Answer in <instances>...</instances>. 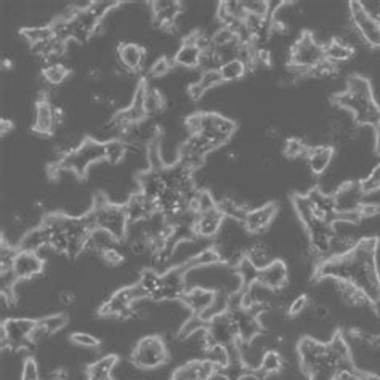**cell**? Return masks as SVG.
<instances>
[{
  "mask_svg": "<svg viewBox=\"0 0 380 380\" xmlns=\"http://www.w3.org/2000/svg\"><path fill=\"white\" fill-rule=\"evenodd\" d=\"M377 252V238H361L351 252L342 257H329L324 260L316 270V275L321 279L351 283L372 301L380 292Z\"/></svg>",
  "mask_w": 380,
  "mask_h": 380,
  "instance_id": "cell-1",
  "label": "cell"
},
{
  "mask_svg": "<svg viewBox=\"0 0 380 380\" xmlns=\"http://www.w3.org/2000/svg\"><path fill=\"white\" fill-rule=\"evenodd\" d=\"M335 106L353 116L360 127L376 130L380 125V104L374 97L371 81L365 76L353 74L346 79L345 90L335 97Z\"/></svg>",
  "mask_w": 380,
  "mask_h": 380,
  "instance_id": "cell-2",
  "label": "cell"
},
{
  "mask_svg": "<svg viewBox=\"0 0 380 380\" xmlns=\"http://www.w3.org/2000/svg\"><path fill=\"white\" fill-rule=\"evenodd\" d=\"M186 128L189 135L198 133L209 140L215 149H220L233 138L238 125L230 117L217 113V111H203V113H194L188 117Z\"/></svg>",
  "mask_w": 380,
  "mask_h": 380,
  "instance_id": "cell-3",
  "label": "cell"
},
{
  "mask_svg": "<svg viewBox=\"0 0 380 380\" xmlns=\"http://www.w3.org/2000/svg\"><path fill=\"white\" fill-rule=\"evenodd\" d=\"M92 220L95 223V228H100V230L108 231L109 234L121 241V239H125L128 226V217L124 204L111 203L108 199H97L93 203L92 210H88Z\"/></svg>",
  "mask_w": 380,
  "mask_h": 380,
  "instance_id": "cell-4",
  "label": "cell"
},
{
  "mask_svg": "<svg viewBox=\"0 0 380 380\" xmlns=\"http://www.w3.org/2000/svg\"><path fill=\"white\" fill-rule=\"evenodd\" d=\"M326 60L324 57V46L315 39L311 32H304L295 39L292 47L289 50L290 68L297 72H306L316 68Z\"/></svg>",
  "mask_w": 380,
  "mask_h": 380,
  "instance_id": "cell-5",
  "label": "cell"
},
{
  "mask_svg": "<svg viewBox=\"0 0 380 380\" xmlns=\"http://www.w3.org/2000/svg\"><path fill=\"white\" fill-rule=\"evenodd\" d=\"M104 162V143L93 138H86L79 148L60 162L61 169L74 173L77 177H87L92 167Z\"/></svg>",
  "mask_w": 380,
  "mask_h": 380,
  "instance_id": "cell-6",
  "label": "cell"
},
{
  "mask_svg": "<svg viewBox=\"0 0 380 380\" xmlns=\"http://www.w3.org/2000/svg\"><path fill=\"white\" fill-rule=\"evenodd\" d=\"M130 360L137 369L153 371L169 361V350L159 335H144L133 346Z\"/></svg>",
  "mask_w": 380,
  "mask_h": 380,
  "instance_id": "cell-7",
  "label": "cell"
},
{
  "mask_svg": "<svg viewBox=\"0 0 380 380\" xmlns=\"http://www.w3.org/2000/svg\"><path fill=\"white\" fill-rule=\"evenodd\" d=\"M350 23L360 34L365 46L372 50H380V20L369 15L360 0L348 4Z\"/></svg>",
  "mask_w": 380,
  "mask_h": 380,
  "instance_id": "cell-8",
  "label": "cell"
},
{
  "mask_svg": "<svg viewBox=\"0 0 380 380\" xmlns=\"http://www.w3.org/2000/svg\"><path fill=\"white\" fill-rule=\"evenodd\" d=\"M37 320L29 316H10L2 323V346L10 348H23L31 345V335L36 329Z\"/></svg>",
  "mask_w": 380,
  "mask_h": 380,
  "instance_id": "cell-9",
  "label": "cell"
},
{
  "mask_svg": "<svg viewBox=\"0 0 380 380\" xmlns=\"http://www.w3.org/2000/svg\"><path fill=\"white\" fill-rule=\"evenodd\" d=\"M149 299L147 292L142 289L140 284H132V286L122 287L111 295L109 300L102 306L103 316H117V318H128L130 316L132 306L137 304L138 300Z\"/></svg>",
  "mask_w": 380,
  "mask_h": 380,
  "instance_id": "cell-10",
  "label": "cell"
},
{
  "mask_svg": "<svg viewBox=\"0 0 380 380\" xmlns=\"http://www.w3.org/2000/svg\"><path fill=\"white\" fill-rule=\"evenodd\" d=\"M65 125V111L55 106L47 98H41L34 106V124L32 128L37 135H55Z\"/></svg>",
  "mask_w": 380,
  "mask_h": 380,
  "instance_id": "cell-11",
  "label": "cell"
},
{
  "mask_svg": "<svg viewBox=\"0 0 380 380\" xmlns=\"http://www.w3.org/2000/svg\"><path fill=\"white\" fill-rule=\"evenodd\" d=\"M334 205L337 215H346L360 212V208L365 203V193L361 191L360 182H345L337 188V191L332 193Z\"/></svg>",
  "mask_w": 380,
  "mask_h": 380,
  "instance_id": "cell-12",
  "label": "cell"
},
{
  "mask_svg": "<svg viewBox=\"0 0 380 380\" xmlns=\"http://www.w3.org/2000/svg\"><path fill=\"white\" fill-rule=\"evenodd\" d=\"M116 55L121 68H124L130 74H137V72H142L147 68L148 52L142 43L132 41L121 42Z\"/></svg>",
  "mask_w": 380,
  "mask_h": 380,
  "instance_id": "cell-13",
  "label": "cell"
},
{
  "mask_svg": "<svg viewBox=\"0 0 380 380\" xmlns=\"http://www.w3.org/2000/svg\"><path fill=\"white\" fill-rule=\"evenodd\" d=\"M43 270H46V260L42 259L41 254L18 249L12 266L13 275L18 281H31V279L41 276Z\"/></svg>",
  "mask_w": 380,
  "mask_h": 380,
  "instance_id": "cell-14",
  "label": "cell"
},
{
  "mask_svg": "<svg viewBox=\"0 0 380 380\" xmlns=\"http://www.w3.org/2000/svg\"><path fill=\"white\" fill-rule=\"evenodd\" d=\"M297 355L300 361V367L306 376L318 367L321 362L326 360L327 355V344L320 342V340L313 337H304L300 339L297 344Z\"/></svg>",
  "mask_w": 380,
  "mask_h": 380,
  "instance_id": "cell-15",
  "label": "cell"
},
{
  "mask_svg": "<svg viewBox=\"0 0 380 380\" xmlns=\"http://www.w3.org/2000/svg\"><path fill=\"white\" fill-rule=\"evenodd\" d=\"M208 332L214 344L225 345L228 346V348L238 345V340H239L238 327H236V324H234V320L230 311L223 313V315L217 316L212 321H209Z\"/></svg>",
  "mask_w": 380,
  "mask_h": 380,
  "instance_id": "cell-16",
  "label": "cell"
},
{
  "mask_svg": "<svg viewBox=\"0 0 380 380\" xmlns=\"http://www.w3.org/2000/svg\"><path fill=\"white\" fill-rule=\"evenodd\" d=\"M219 376L217 369L208 358H196V360L184 361L172 372L170 380H212Z\"/></svg>",
  "mask_w": 380,
  "mask_h": 380,
  "instance_id": "cell-17",
  "label": "cell"
},
{
  "mask_svg": "<svg viewBox=\"0 0 380 380\" xmlns=\"http://www.w3.org/2000/svg\"><path fill=\"white\" fill-rule=\"evenodd\" d=\"M278 210L279 208L276 203L262 204L259 208L247 210V214H245L243 220V225L249 234L265 233L268 228L271 226V223L275 222Z\"/></svg>",
  "mask_w": 380,
  "mask_h": 380,
  "instance_id": "cell-18",
  "label": "cell"
},
{
  "mask_svg": "<svg viewBox=\"0 0 380 380\" xmlns=\"http://www.w3.org/2000/svg\"><path fill=\"white\" fill-rule=\"evenodd\" d=\"M204 50L199 47L196 32L184 37V41L180 43V47L175 53H173L172 61L178 68H183L186 71H194L201 66V60H203Z\"/></svg>",
  "mask_w": 380,
  "mask_h": 380,
  "instance_id": "cell-19",
  "label": "cell"
},
{
  "mask_svg": "<svg viewBox=\"0 0 380 380\" xmlns=\"http://www.w3.org/2000/svg\"><path fill=\"white\" fill-rule=\"evenodd\" d=\"M183 12L184 8L182 2H175V0H158V2H151L153 21L161 31L173 29Z\"/></svg>",
  "mask_w": 380,
  "mask_h": 380,
  "instance_id": "cell-20",
  "label": "cell"
},
{
  "mask_svg": "<svg viewBox=\"0 0 380 380\" xmlns=\"http://www.w3.org/2000/svg\"><path fill=\"white\" fill-rule=\"evenodd\" d=\"M124 208L130 225L147 222L154 214H158V205H156L154 201L142 191L132 193L124 203Z\"/></svg>",
  "mask_w": 380,
  "mask_h": 380,
  "instance_id": "cell-21",
  "label": "cell"
},
{
  "mask_svg": "<svg viewBox=\"0 0 380 380\" xmlns=\"http://www.w3.org/2000/svg\"><path fill=\"white\" fill-rule=\"evenodd\" d=\"M335 159V148L329 143L313 144L306 154V165L315 177H323L331 169Z\"/></svg>",
  "mask_w": 380,
  "mask_h": 380,
  "instance_id": "cell-22",
  "label": "cell"
},
{
  "mask_svg": "<svg viewBox=\"0 0 380 380\" xmlns=\"http://www.w3.org/2000/svg\"><path fill=\"white\" fill-rule=\"evenodd\" d=\"M257 283H260L262 286H265L270 290H275V292L284 290L289 284L287 264L281 259H275L270 265L262 268L260 275H259V281Z\"/></svg>",
  "mask_w": 380,
  "mask_h": 380,
  "instance_id": "cell-23",
  "label": "cell"
},
{
  "mask_svg": "<svg viewBox=\"0 0 380 380\" xmlns=\"http://www.w3.org/2000/svg\"><path fill=\"white\" fill-rule=\"evenodd\" d=\"M225 220L226 217L222 214L219 208L209 212H203V214H198L196 220H194V234L201 239L210 241V239L219 236Z\"/></svg>",
  "mask_w": 380,
  "mask_h": 380,
  "instance_id": "cell-24",
  "label": "cell"
},
{
  "mask_svg": "<svg viewBox=\"0 0 380 380\" xmlns=\"http://www.w3.org/2000/svg\"><path fill=\"white\" fill-rule=\"evenodd\" d=\"M68 316L65 313H55V315L43 316L41 320H37L36 329L31 335V345H39L53 337L55 334L63 331L68 326Z\"/></svg>",
  "mask_w": 380,
  "mask_h": 380,
  "instance_id": "cell-25",
  "label": "cell"
},
{
  "mask_svg": "<svg viewBox=\"0 0 380 380\" xmlns=\"http://www.w3.org/2000/svg\"><path fill=\"white\" fill-rule=\"evenodd\" d=\"M215 300L214 290L204 289V287H189L184 292L182 304L186 306V310L191 313L193 316H203L205 311L210 308V305Z\"/></svg>",
  "mask_w": 380,
  "mask_h": 380,
  "instance_id": "cell-26",
  "label": "cell"
},
{
  "mask_svg": "<svg viewBox=\"0 0 380 380\" xmlns=\"http://www.w3.org/2000/svg\"><path fill=\"white\" fill-rule=\"evenodd\" d=\"M334 283V289L337 292L340 301L344 305L350 306L353 310H362V308H371V300L367 295L362 292L361 289H358L351 283L346 281H337V279H331Z\"/></svg>",
  "mask_w": 380,
  "mask_h": 380,
  "instance_id": "cell-27",
  "label": "cell"
},
{
  "mask_svg": "<svg viewBox=\"0 0 380 380\" xmlns=\"http://www.w3.org/2000/svg\"><path fill=\"white\" fill-rule=\"evenodd\" d=\"M284 367V356L279 353L276 348L266 350L264 358H262L260 365L257 369L250 371V377L255 380H265L268 377L275 376V374L281 372Z\"/></svg>",
  "mask_w": 380,
  "mask_h": 380,
  "instance_id": "cell-28",
  "label": "cell"
},
{
  "mask_svg": "<svg viewBox=\"0 0 380 380\" xmlns=\"http://www.w3.org/2000/svg\"><path fill=\"white\" fill-rule=\"evenodd\" d=\"M355 55V50L337 36L332 37L331 41H327L326 46H324V57H326V61L337 66V68L344 63H348L350 60H353Z\"/></svg>",
  "mask_w": 380,
  "mask_h": 380,
  "instance_id": "cell-29",
  "label": "cell"
},
{
  "mask_svg": "<svg viewBox=\"0 0 380 380\" xmlns=\"http://www.w3.org/2000/svg\"><path fill=\"white\" fill-rule=\"evenodd\" d=\"M119 365L117 355H104L88 367V380H113V372Z\"/></svg>",
  "mask_w": 380,
  "mask_h": 380,
  "instance_id": "cell-30",
  "label": "cell"
},
{
  "mask_svg": "<svg viewBox=\"0 0 380 380\" xmlns=\"http://www.w3.org/2000/svg\"><path fill=\"white\" fill-rule=\"evenodd\" d=\"M165 98L158 87L148 86L144 82V111H147L148 119H154L156 116L164 113Z\"/></svg>",
  "mask_w": 380,
  "mask_h": 380,
  "instance_id": "cell-31",
  "label": "cell"
},
{
  "mask_svg": "<svg viewBox=\"0 0 380 380\" xmlns=\"http://www.w3.org/2000/svg\"><path fill=\"white\" fill-rule=\"evenodd\" d=\"M42 77L47 86L58 88L63 86L66 79L69 77V68L63 63V61H55V63L43 65Z\"/></svg>",
  "mask_w": 380,
  "mask_h": 380,
  "instance_id": "cell-32",
  "label": "cell"
},
{
  "mask_svg": "<svg viewBox=\"0 0 380 380\" xmlns=\"http://www.w3.org/2000/svg\"><path fill=\"white\" fill-rule=\"evenodd\" d=\"M245 257H247L259 270L268 266L276 259L271 252V247L265 241H255L250 244L247 247V252H245Z\"/></svg>",
  "mask_w": 380,
  "mask_h": 380,
  "instance_id": "cell-33",
  "label": "cell"
},
{
  "mask_svg": "<svg viewBox=\"0 0 380 380\" xmlns=\"http://www.w3.org/2000/svg\"><path fill=\"white\" fill-rule=\"evenodd\" d=\"M222 254L220 250L217 249V245H208L204 247L201 252L194 257V259L189 262V264L183 268L184 271L186 270H193V268H208V266H214L222 264Z\"/></svg>",
  "mask_w": 380,
  "mask_h": 380,
  "instance_id": "cell-34",
  "label": "cell"
},
{
  "mask_svg": "<svg viewBox=\"0 0 380 380\" xmlns=\"http://www.w3.org/2000/svg\"><path fill=\"white\" fill-rule=\"evenodd\" d=\"M219 71H220L223 83H231V82L244 79L249 72V66L247 63H244L243 60L236 58V60H230V61H226V63H223Z\"/></svg>",
  "mask_w": 380,
  "mask_h": 380,
  "instance_id": "cell-35",
  "label": "cell"
},
{
  "mask_svg": "<svg viewBox=\"0 0 380 380\" xmlns=\"http://www.w3.org/2000/svg\"><path fill=\"white\" fill-rule=\"evenodd\" d=\"M21 37L25 39V41L29 43V47L36 46V43H42L47 41H52L55 39V32L52 25H34L29 27H25V29H21Z\"/></svg>",
  "mask_w": 380,
  "mask_h": 380,
  "instance_id": "cell-36",
  "label": "cell"
},
{
  "mask_svg": "<svg viewBox=\"0 0 380 380\" xmlns=\"http://www.w3.org/2000/svg\"><path fill=\"white\" fill-rule=\"evenodd\" d=\"M127 156V144L122 140H113L104 143V162L111 167L124 164Z\"/></svg>",
  "mask_w": 380,
  "mask_h": 380,
  "instance_id": "cell-37",
  "label": "cell"
},
{
  "mask_svg": "<svg viewBox=\"0 0 380 380\" xmlns=\"http://www.w3.org/2000/svg\"><path fill=\"white\" fill-rule=\"evenodd\" d=\"M234 268H236V273H238L239 279H241L244 287L252 286L254 283L259 281L260 270L252 264V262L247 259V257H244V259L239 262V264Z\"/></svg>",
  "mask_w": 380,
  "mask_h": 380,
  "instance_id": "cell-38",
  "label": "cell"
},
{
  "mask_svg": "<svg viewBox=\"0 0 380 380\" xmlns=\"http://www.w3.org/2000/svg\"><path fill=\"white\" fill-rule=\"evenodd\" d=\"M360 186L361 191L365 193V196H372V194H376L380 191V162H377L376 165L372 167L371 170H369L366 175H362V178H360Z\"/></svg>",
  "mask_w": 380,
  "mask_h": 380,
  "instance_id": "cell-39",
  "label": "cell"
},
{
  "mask_svg": "<svg viewBox=\"0 0 380 380\" xmlns=\"http://www.w3.org/2000/svg\"><path fill=\"white\" fill-rule=\"evenodd\" d=\"M308 149L310 147L301 137H289L286 142H284V154H286L289 159L306 158Z\"/></svg>",
  "mask_w": 380,
  "mask_h": 380,
  "instance_id": "cell-40",
  "label": "cell"
},
{
  "mask_svg": "<svg viewBox=\"0 0 380 380\" xmlns=\"http://www.w3.org/2000/svg\"><path fill=\"white\" fill-rule=\"evenodd\" d=\"M217 203H219V201H215V198L212 196V193L208 191V189H198L193 198L191 209L196 212V214H203V212L217 209Z\"/></svg>",
  "mask_w": 380,
  "mask_h": 380,
  "instance_id": "cell-41",
  "label": "cell"
},
{
  "mask_svg": "<svg viewBox=\"0 0 380 380\" xmlns=\"http://www.w3.org/2000/svg\"><path fill=\"white\" fill-rule=\"evenodd\" d=\"M161 281H162V275H161V273L148 268V270H144L142 273V275H140L138 284H140V286H142V289L144 290V292H147L148 297H151V295H153L156 292V290L159 289Z\"/></svg>",
  "mask_w": 380,
  "mask_h": 380,
  "instance_id": "cell-42",
  "label": "cell"
},
{
  "mask_svg": "<svg viewBox=\"0 0 380 380\" xmlns=\"http://www.w3.org/2000/svg\"><path fill=\"white\" fill-rule=\"evenodd\" d=\"M173 61L170 58H167L165 55H162V57L156 58L151 66L148 68V77L149 79H162V77H165L173 68Z\"/></svg>",
  "mask_w": 380,
  "mask_h": 380,
  "instance_id": "cell-43",
  "label": "cell"
},
{
  "mask_svg": "<svg viewBox=\"0 0 380 380\" xmlns=\"http://www.w3.org/2000/svg\"><path fill=\"white\" fill-rule=\"evenodd\" d=\"M311 306V299L306 294H299L297 297H294L290 300V304L287 305V315L290 318H297L300 315H304L305 311H308Z\"/></svg>",
  "mask_w": 380,
  "mask_h": 380,
  "instance_id": "cell-44",
  "label": "cell"
},
{
  "mask_svg": "<svg viewBox=\"0 0 380 380\" xmlns=\"http://www.w3.org/2000/svg\"><path fill=\"white\" fill-rule=\"evenodd\" d=\"M69 340H71L72 345L81 346V348H86V350H95L100 346V339H97L92 334L82 332V331L72 332L69 335Z\"/></svg>",
  "mask_w": 380,
  "mask_h": 380,
  "instance_id": "cell-45",
  "label": "cell"
},
{
  "mask_svg": "<svg viewBox=\"0 0 380 380\" xmlns=\"http://www.w3.org/2000/svg\"><path fill=\"white\" fill-rule=\"evenodd\" d=\"M21 380H42L41 369L32 356H27L21 366Z\"/></svg>",
  "mask_w": 380,
  "mask_h": 380,
  "instance_id": "cell-46",
  "label": "cell"
},
{
  "mask_svg": "<svg viewBox=\"0 0 380 380\" xmlns=\"http://www.w3.org/2000/svg\"><path fill=\"white\" fill-rule=\"evenodd\" d=\"M244 8L247 15L270 18V7H268V2H264V0H249V2H244Z\"/></svg>",
  "mask_w": 380,
  "mask_h": 380,
  "instance_id": "cell-47",
  "label": "cell"
},
{
  "mask_svg": "<svg viewBox=\"0 0 380 380\" xmlns=\"http://www.w3.org/2000/svg\"><path fill=\"white\" fill-rule=\"evenodd\" d=\"M380 215V204L377 203H362L360 208V217L361 220L365 219H376Z\"/></svg>",
  "mask_w": 380,
  "mask_h": 380,
  "instance_id": "cell-48",
  "label": "cell"
},
{
  "mask_svg": "<svg viewBox=\"0 0 380 380\" xmlns=\"http://www.w3.org/2000/svg\"><path fill=\"white\" fill-rule=\"evenodd\" d=\"M310 311H311L313 320H316V321H327L329 318H331V310H329V306H326L324 304L313 305Z\"/></svg>",
  "mask_w": 380,
  "mask_h": 380,
  "instance_id": "cell-49",
  "label": "cell"
},
{
  "mask_svg": "<svg viewBox=\"0 0 380 380\" xmlns=\"http://www.w3.org/2000/svg\"><path fill=\"white\" fill-rule=\"evenodd\" d=\"M74 299H76L74 294L69 292V290H66V292H63V294L60 295V300L63 301L65 305H72V301H74Z\"/></svg>",
  "mask_w": 380,
  "mask_h": 380,
  "instance_id": "cell-50",
  "label": "cell"
},
{
  "mask_svg": "<svg viewBox=\"0 0 380 380\" xmlns=\"http://www.w3.org/2000/svg\"><path fill=\"white\" fill-rule=\"evenodd\" d=\"M371 310L374 311V315L380 318V292L377 294V297L371 301Z\"/></svg>",
  "mask_w": 380,
  "mask_h": 380,
  "instance_id": "cell-51",
  "label": "cell"
},
{
  "mask_svg": "<svg viewBox=\"0 0 380 380\" xmlns=\"http://www.w3.org/2000/svg\"><path fill=\"white\" fill-rule=\"evenodd\" d=\"M374 149L380 156V125L374 130Z\"/></svg>",
  "mask_w": 380,
  "mask_h": 380,
  "instance_id": "cell-52",
  "label": "cell"
},
{
  "mask_svg": "<svg viewBox=\"0 0 380 380\" xmlns=\"http://www.w3.org/2000/svg\"><path fill=\"white\" fill-rule=\"evenodd\" d=\"M356 380H380L379 376H376V374H361L360 372V376H358Z\"/></svg>",
  "mask_w": 380,
  "mask_h": 380,
  "instance_id": "cell-53",
  "label": "cell"
},
{
  "mask_svg": "<svg viewBox=\"0 0 380 380\" xmlns=\"http://www.w3.org/2000/svg\"><path fill=\"white\" fill-rule=\"evenodd\" d=\"M372 340H374V345H376V346H380V334L379 335H376V337H372Z\"/></svg>",
  "mask_w": 380,
  "mask_h": 380,
  "instance_id": "cell-54",
  "label": "cell"
}]
</instances>
